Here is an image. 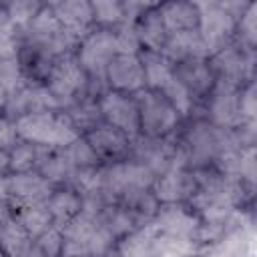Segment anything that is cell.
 Wrapping results in <instances>:
<instances>
[{"label":"cell","mask_w":257,"mask_h":257,"mask_svg":"<svg viewBox=\"0 0 257 257\" xmlns=\"http://www.w3.org/2000/svg\"><path fill=\"white\" fill-rule=\"evenodd\" d=\"M159 229L155 223L145 227H137L118 241V255L120 257H153L155 255V239Z\"/></svg>","instance_id":"603a6c76"},{"label":"cell","mask_w":257,"mask_h":257,"mask_svg":"<svg viewBox=\"0 0 257 257\" xmlns=\"http://www.w3.org/2000/svg\"><path fill=\"white\" fill-rule=\"evenodd\" d=\"M143 70H145V86L149 90H159L173 78V64L161 54V52H151L143 50L139 52Z\"/></svg>","instance_id":"cb8c5ba5"},{"label":"cell","mask_w":257,"mask_h":257,"mask_svg":"<svg viewBox=\"0 0 257 257\" xmlns=\"http://www.w3.org/2000/svg\"><path fill=\"white\" fill-rule=\"evenodd\" d=\"M64 114L68 116V120L72 122V126L80 133V131H92L100 124L102 114H100V106L96 100L84 96L80 100H76L74 104L64 108Z\"/></svg>","instance_id":"4316f807"},{"label":"cell","mask_w":257,"mask_h":257,"mask_svg":"<svg viewBox=\"0 0 257 257\" xmlns=\"http://www.w3.org/2000/svg\"><path fill=\"white\" fill-rule=\"evenodd\" d=\"M56 20L68 30V34H72L76 40L84 38L90 32L92 26V8L90 2L84 0H66V2H54L50 4Z\"/></svg>","instance_id":"d6986e66"},{"label":"cell","mask_w":257,"mask_h":257,"mask_svg":"<svg viewBox=\"0 0 257 257\" xmlns=\"http://www.w3.org/2000/svg\"><path fill=\"white\" fill-rule=\"evenodd\" d=\"M98 106H100V114L106 120V124L114 126L116 131L126 135L131 141L139 137V133H141L139 108H137V102L133 96L116 92V90H108L100 96Z\"/></svg>","instance_id":"30bf717a"},{"label":"cell","mask_w":257,"mask_h":257,"mask_svg":"<svg viewBox=\"0 0 257 257\" xmlns=\"http://www.w3.org/2000/svg\"><path fill=\"white\" fill-rule=\"evenodd\" d=\"M151 189L157 203L173 205V203L191 199L195 195L197 179H195V173H189L187 169H171L161 177H157Z\"/></svg>","instance_id":"2e32d148"},{"label":"cell","mask_w":257,"mask_h":257,"mask_svg":"<svg viewBox=\"0 0 257 257\" xmlns=\"http://www.w3.org/2000/svg\"><path fill=\"white\" fill-rule=\"evenodd\" d=\"M197 10H199L197 30L209 54L227 46L237 26V18L231 14V10L223 2H199Z\"/></svg>","instance_id":"8992f818"},{"label":"cell","mask_w":257,"mask_h":257,"mask_svg":"<svg viewBox=\"0 0 257 257\" xmlns=\"http://www.w3.org/2000/svg\"><path fill=\"white\" fill-rule=\"evenodd\" d=\"M257 4H249L247 8H245V12L241 14V20L237 22L239 24V32H241V36H243V40L247 42V46H253L255 44V38H257Z\"/></svg>","instance_id":"f35d334b"},{"label":"cell","mask_w":257,"mask_h":257,"mask_svg":"<svg viewBox=\"0 0 257 257\" xmlns=\"http://www.w3.org/2000/svg\"><path fill=\"white\" fill-rule=\"evenodd\" d=\"M86 143L98 159H118L131 149V139L110 124H98L86 135Z\"/></svg>","instance_id":"ffe728a7"},{"label":"cell","mask_w":257,"mask_h":257,"mask_svg":"<svg viewBox=\"0 0 257 257\" xmlns=\"http://www.w3.org/2000/svg\"><path fill=\"white\" fill-rule=\"evenodd\" d=\"M14 122L18 139L46 149H66L80 137V133L72 126L64 110L30 112L18 116Z\"/></svg>","instance_id":"6da1fadb"},{"label":"cell","mask_w":257,"mask_h":257,"mask_svg":"<svg viewBox=\"0 0 257 257\" xmlns=\"http://www.w3.org/2000/svg\"><path fill=\"white\" fill-rule=\"evenodd\" d=\"M14 219L20 223V227L28 233L30 239L40 237L46 229H50V227L54 225L52 215L48 213L46 205H34V207L18 209V215H16Z\"/></svg>","instance_id":"f546056e"},{"label":"cell","mask_w":257,"mask_h":257,"mask_svg":"<svg viewBox=\"0 0 257 257\" xmlns=\"http://www.w3.org/2000/svg\"><path fill=\"white\" fill-rule=\"evenodd\" d=\"M207 257H245V243L241 233H231L219 241Z\"/></svg>","instance_id":"74e56055"},{"label":"cell","mask_w":257,"mask_h":257,"mask_svg":"<svg viewBox=\"0 0 257 257\" xmlns=\"http://www.w3.org/2000/svg\"><path fill=\"white\" fill-rule=\"evenodd\" d=\"M46 147H38L32 143H16V147L8 153L10 159V171L12 173H30V171H38L40 161L46 155Z\"/></svg>","instance_id":"83f0119b"},{"label":"cell","mask_w":257,"mask_h":257,"mask_svg":"<svg viewBox=\"0 0 257 257\" xmlns=\"http://www.w3.org/2000/svg\"><path fill=\"white\" fill-rule=\"evenodd\" d=\"M155 225L159 229V233L165 235H173V237H183V239H191L197 241L199 233H201V219L197 215H193L191 211L183 209L181 205L173 203V205H163L157 209L155 213Z\"/></svg>","instance_id":"9a60e30c"},{"label":"cell","mask_w":257,"mask_h":257,"mask_svg":"<svg viewBox=\"0 0 257 257\" xmlns=\"http://www.w3.org/2000/svg\"><path fill=\"white\" fill-rule=\"evenodd\" d=\"M161 94L171 102V106L177 110L179 116H187V114L191 112V108H193V96H191L189 90L175 78V74H173V78L161 88Z\"/></svg>","instance_id":"d6a6232c"},{"label":"cell","mask_w":257,"mask_h":257,"mask_svg":"<svg viewBox=\"0 0 257 257\" xmlns=\"http://www.w3.org/2000/svg\"><path fill=\"white\" fill-rule=\"evenodd\" d=\"M173 74L189 90V94L193 98L205 96L215 84V74H213L207 58H195V60H185V62L173 64Z\"/></svg>","instance_id":"ac0fdd59"},{"label":"cell","mask_w":257,"mask_h":257,"mask_svg":"<svg viewBox=\"0 0 257 257\" xmlns=\"http://www.w3.org/2000/svg\"><path fill=\"white\" fill-rule=\"evenodd\" d=\"M52 195V183H48L38 171L14 173L8 177V203L10 207L24 209L44 205Z\"/></svg>","instance_id":"8fae6325"},{"label":"cell","mask_w":257,"mask_h":257,"mask_svg":"<svg viewBox=\"0 0 257 257\" xmlns=\"http://www.w3.org/2000/svg\"><path fill=\"white\" fill-rule=\"evenodd\" d=\"M112 32H114V42H116V54H139L141 52V42L137 38L133 24L124 22Z\"/></svg>","instance_id":"8d00e7d4"},{"label":"cell","mask_w":257,"mask_h":257,"mask_svg":"<svg viewBox=\"0 0 257 257\" xmlns=\"http://www.w3.org/2000/svg\"><path fill=\"white\" fill-rule=\"evenodd\" d=\"M40 8H42V4H36V2H10L4 6V16L12 24L26 28L32 22V18L38 14Z\"/></svg>","instance_id":"e575fe53"},{"label":"cell","mask_w":257,"mask_h":257,"mask_svg":"<svg viewBox=\"0 0 257 257\" xmlns=\"http://www.w3.org/2000/svg\"><path fill=\"white\" fill-rule=\"evenodd\" d=\"M241 114L245 122H253L255 118V84L253 82L245 90H241Z\"/></svg>","instance_id":"60d3db41"},{"label":"cell","mask_w":257,"mask_h":257,"mask_svg":"<svg viewBox=\"0 0 257 257\" xmlns=\"http://www.w3.org/2000/svg\"><path fill=\"white\" fill-rule=\"evenodd\" d=\"M209 114L211 124L223 131L241 128L245 124L241 114V92L235 84L215 80L211 88V100H209Z\"/></svg>","instance_id":"9c48e42d"},{"label":"cell","mask_w":257,"mask_h":257,"mask_svg":"<svg viewBox=\"0 0 257 257\" xmlns=\"http://www.w3.org/2000/svg\"><path fill=\"white\" fill-rule=\"evenodd\" d=\"M167 34L195 30L199 24V10L193 2H165L157 6Z\"/></svg>","instance_id":"44dd1931"},{"label":"cell","mask_w":257,"mask_h":257,"mask_svg":"<svg viewBox=\"0 0 257 257\" xmlns=\"http://www.w3.org/2000/svg\"><path fill=\"white\" fill-rule=\"evenodd\" d=\"M139 108V126L141 133L149 139H163L167 137L179 122L177 110L159 90H139L135 96Z\"/></svg>","instance_id":"5b68a950"},{"label":"cell","mask_w":257,"mask_h":257,"mask_svg":"<svg viewBox=\"0 0 257 257\" xmlns=\"http://www.w3.org/2000/svg\"><path fill=\"white\" fill-rule=\"evenodd\" d=\"M8 169H10V159H8V153H6V151H0V175H4Z\"/></svg>","instance_id":"ee69618b"},{"label":"cell","mask_w":257,"mask_h":257,"mask_svg":"<svg viewBox=\"0 0 257 257\" xmlns=\"http://www.w3.org/2000/svg\"><path fill=\"white\" fill-rule=\"evenodd\" d=\"M92 8V20L102 24L104 28L108 26H120L124 24V8L122 2H110V0H98V2H90Z\"/></svg>","instance_id":"1f68e13d"},{"label":"cell","mask_w":257,"mask_h":257,"mask_svg":"<svg viewBox=\"0 0 257 257\" xmlns=\"http://www.w3.org/2000/svg\"><path fill=\"white\" fill-rule=\"evenodd\" d=\"M48 213L52 215L54 225L62 227L64 223H68L74 215L80 213L82 209V197L74 191V189H62V191H52V195L48 197V201L44 203Z\"/></svg>","instance_id":"d4e9b609"},{"label":"cell","mask_w":257,"mask_h":257,"mask_svg":"<svg viewBox=\"0 0 257 257\" xmlns=\"http://www.w3.org/2000/svg\"><path fill=\"white\" fill-rule=\"evenodd\" d=\"M114 56H116V42H114V32L110 28L88 32L82 38L76 54L84 72L96 78H104L106 66Z\"/></svg>","instance_id":"ba28073f"},{"label":"cell","mask_w":257,"mask_h":257,"mask_svg":"<svg viewBox=\"0 0 257 257\" xmlns=\"http://www.w3.org/2000/svg\"><path fill=\"white\" fill-rule=\"evenodd\" d=\"M74 165L70 163L64 149H48L44 159L38 165V173L48 183H64L70 181L74 175Z\"/></svg>","instance_id":"484cf974"},{"label":"cell","mask_w":257,"mask_h":257,"mask_svg":"<svg viewBox=\"0 0 257 257\" xmlns=\"http://www.w3.org/2000/svg\"><path fill=\"white\" fill-rule=\"evenodd\" d=\"M26 42L40 48L52 58L68 54V50L76 44V38L68 34V30L56 20L50 4L42 6L32 22L26 26Z\"/></svg>","instance_id":"277c9868"},{"label":"cell","mask_w":257,"mask_h":257,"mask_svg":"<svg viewBox=\"0 0 257 257\" xmlns=\"http://www.w3.org/2000/svg\"><path fill=\"white\" fill-rule=\"evenodd\" d=\"M18 133H16V122L10 116H0V151L10 153L16 147Z\"/></svg>","instance_id":"ab89813d"},{"label":"cell","mask_w":257,"mask_h":257,"mask_svg":"<svg viewBox=\"0 0 257 257\" xmlns=\"http://www.w3.org/2000/svg\"><path fill=\"white\" fill-rule=\"evenodd\" d=\"M2 16H4V6L0 4V20H2Z\"/></svg>","instance_id":"bcb514c9"},{"label":"cell","mask_w":257,"mask_h":257,"mask_svg":"<svg viewBox=\"0 0 257 257\" xmlns=\"http://www.w3.org/2000/svg\"><path fill=\"white\" fill-rule=\"evenodd\" d=\"M36 247L42 251L44 257H58L62 253V245H64V237H62V229L58 225H52L50 229H46L40 237L34 239Z\"/></svg>","instance_id":"d590c367"},{"label":"cell","mask_w":257,"mask_h":257,"mask_svg":"<svg viewBox=\"0 0 257 257\" xmlns=\"http://www.w3.org/2000/svg\"><path fill=\"white\" fill-rule=\"evenodd\" d=\"M195 251H197L195 241L159 233L155 239V255L153 257H193Z\"/></svg>","instance_id":"4dcf8cb0"},{"label":"cell","mask_w":257,"mask_h":257,"mask_svg":"<svg viewBox=\"0 0 257 257\" xmlns=\"http://www.w3.org/2000/svg\"><path fill=\"white\" fill-rule=\"evenodd\" d=\"M86 86H88V74L80 66L76 54L68 52V54L58 56L52 62L50 72L46 76V88L60 102L62 110L74 104L76 100L84 98Z\"/></svg>","instance_id":"3957f363"},{"label":"cell","mask_w":257,"mask_h":257,"mask_svg":"<svg viewBox=\"0 0 257 257\" xmlns=\"http://www.w3.org/2000/svg\"><path fill=\"white\" fill-rule=\"evenodd\" d=\"M135 26V32H137V38L141 42V46H145V50H151V52H161L165 40H167V30H165V24L159 16V10L157 6H149L139 18L137 22H133Z\"/></svg>","instance_id":"7402d4cb"},{"label":"cell","mask_w":257,"mask_h":257,"mask_svg":"<svg viewBox=\"0 0 257 257\" xmlns=\"http://www.w3.org/2000/svg\"><path fill=\"white\" fill-rule=\"evenodd\" d=\"M227 137H229V131L217 128L207 120L195 122L185 137V147L181 149L185 163L195 167L209 165L221 153L223 145L227 143Z\"/></svg>","instance_id":"52a82bcc"},{"label":"cell","mask_w":257,"mask_h":257,"mask_svg":"<svg viewBox=\"0 0 257 257\" xmlns=\"http://www.w3.org/2000/svg\"><path fill=\"white\" fill-rule=\"evenodd\" d=\"M251 54H247L243 48L235 44H227L221 50L211 54V70L215 74V80H223L229 84L239 86L241 80H245L251 72Z\"/></svg>","instance_id":"5bb4252c"},{"label":"cell","mask_w":257,"mask_h":257,"mask_svg":"<svg viewBox=\"0 0 257 257\" xmlns=\"http://www.w3.org/2000/svg\"><path fill=\"white\" fill-rule=\"evenodd\" d=\"M8 201V177L0 175V203Z\"/></svg>","instance_id":"b9f144b4"},{"label":"cell","mask_w":257,"mask_h":257,"mask_svg":"<svg viewBox=\"0 0 257 257\" xmlns=\"http://www.w3.org/2000/svg\"><path fill=\"white\" fill-rule=\"evenodd\" d=\"M100 183L102 199L106 203H120L135 193L151 191L155 175L137 161H122L100 169Z\"/></svg>","instance_id":"7a4b0ae2"},{"label":"cell","mask_w":257,"mask_h":257,"mask_svg":"<svg viewBox=\"0 0 257 257\" xmlns=\"http://www.w3.org/2000/svg\"><path fill=\"white\" fill-rule=\"evenodd\" d=\"M8 116H22L30 112H42V110H62L60 102L52 96V92L42 84H20L14 92L8 94L6 106Z\"/></svg>","instance_id":"7c38bea8"},{"label":"cell","mask_w":257,"mask_h":257,"mask_svg":"<svg viewBox=\"0 0 257 257\" xmlns=\"http://www.w3.org/2000/svg\"><path fill=\"white\" fill-rule=\"evenodd\" d=\"M161 54L171 62V64H179L185 60H195V58H207L209 50L199 34V30H183V32H175L169 34Z\"/></svg>","instance_id":"e0dca14e"},{"label":"cell","mask_w":257,"mask_h":257,"mask_svg":"<svg viewBox=\"0 0 257 257\" xmlns=\"http://www.w3.org/2000/svg\"><path fill=\"white\" fill-rule=\"evenodd\" d=\"M6 100H8V90L4 88V84L0 82V108L6 106Z\"/></svg>","instance_id":"f6af8a7d"},{"label":"cell","mask_w":257,"mask_h":257,"mask_svg":"<svg viewBox=\"0 0 257 257\" xmlns=\"http://www.w3.org/2000/svg\"><path fill=\"white\" fill-rule=\"evenodd\" d=\"M104 78L112 86V90L131 94L145 88V70L139 54H116L104 72Z\"/></svg>","instance_id":"4fadbf2b"},{"label":"cell","mask_w":257,"mask_h":257,"mask_svg":"<svg viewBox=\"0 0 257 257\" xmlns=\"http://www.w3.org/2000/svg\"><path fill=\"white\" fill-rule=\"evenodd\" d=\"M8 219H12V215H10V203L4 201V203H0V225L4 221H8Z\"/></svg>","instance_id":"7bdbcfd3"},{"label":"cell","mask_w":257,"mask_h":257,"mask_svg":"<svg viewBox=\"0 0 257 257\" xmlns=\"http://www.w3.org/2000/svg\"><path fill=\"white\" fill-rule=\"evenodd\" d=\"M30 243L32 239L14 217L0 225V247L6 257H20Z\"/></svg>","instance_id":"f1b7e54d"},{"label":"cell","mask_w":257,"mask_h":257,"mask_svg":"<svg viewBox=\"0 0 257 257\" xmlns=\"http://www.w3.org/2000/svg\"><path fill=\"white\" fill-rule=\"evenodd\" d=\"M64 151H66L70 163L74 165V169H92L100 161L96 157V153L90 149V145L86 143V139H80V137L74 143H70Z\"/></svg>","instance_id":"836d02e7"}]
</instances>
